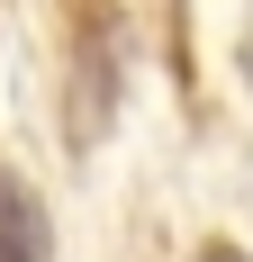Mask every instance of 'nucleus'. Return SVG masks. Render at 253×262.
Instances as JSON below:
<instances>
[{
  "label": "nucleus",
  "instance_id": "3",
  "mask_svg": "<svg viewBox=\"0 0 253 262\" xmlns=\"http://www.w3.org/2000/svg\"><path fill=\"white\" fill-rule=\"evenodd\" d=\"M199 262H253V253H235V244H199Z\"/></svg>",
  "mask_w": 253,
  "mask_h": 262
},
{
  "label": "nucleus",
  "instance_id": "1",
  "mask_svg": "<svg viewBox=\"0 0 253 262\" xmlns=\"http://www.w3.org/2000/svg\"><path fill=\"white\" fill-rule=\"evenodd\" d=\"M118 91H126V27H118L109 0H81L73 9V100H64V127H73L81 154L109 136Z\"/></svg>",
  "mask_w": 253,
  "mask_h": 262
},
{
  "label": "nucleus",
  "instance_id": "2",
  "mask_svg": "<svg viewBox=\"0 0 253 262\" xmlns=\"http://www.w3.org/2000/svg\"><path fill=\"white\" fill-rule=\"evenodd\" d=\"M0 262H46V208L18 172H0Z\"/></svg>",
  "mask_w": 253,
  "mask_h": 262
}]
</instances>
